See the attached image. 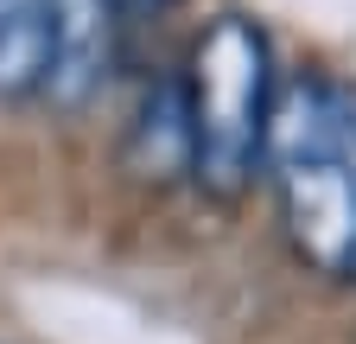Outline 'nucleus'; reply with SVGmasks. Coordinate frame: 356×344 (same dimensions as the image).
<instances>
[{
  "label": "nucleus",
  "instance_id": "obj_1",
  "mask_svg": "<svg viewBox=\"0 0 356 344\" xmlns=\"http://www.w3.org/2000/svg\"><path fill=\"white\" fill-rule=\"evenodd\" d=\"M274 45L267 32L242 13H222L204 26L197 52H191V141L197 159L191 172L204 191L236 198L254 185V166L267 159V121H274Z\"/></svg>",
  "mask_w": 356,
  "mask_h": 344
},
{
  "label": "nucleus",
  "instance_id": "obj_2",
  "mask_svg": "<svg viewBox=\"0 0 356 344\" xmlns=\"http://www.w3.org/2000/svg\"><path fill=\"white\" fill-rule=\"evenodd\" d=\"M44 13H51V32H44L38 96H51L58 109H83L115 64V7L108 0H44Z\"/></svg>",
  "mask_w": 356,
  "mask_h": 344
},
{
  "label": "nucleus",
  "instance_id": "obj_3",
  "mask_svg": "<svg viewBox=\"0 0 356 344\" xmlns=\"http://www.w3.org/2000/svg\"><path fill=\"white\" fill-rule=\"evenodd\" d=\"M197 159V141H191V102H185V83H153L140 115L127 127V166L140 179L165 185L178 172H191Z\"/></svg>",
  "mask_w": 356,
  "mask_h": 344
},
{
  "label": "nucleus",
  "instance_id": "obj_4",
  "mask_svg": "<svg viewBox=\"0 0 356 344\" xmlns=\"http://www.w3.org/2000/svg\"><path fill=\"white\" fill-rule=\"evenodd\" d=\"M44 0H0V96H26L44 83Z\"/></svg>",
  "mask_w": 356,
  "mask_h": 344
},
{
  "label": "nucleus",
  "instance_id": "obj_5",
  "mask_svg": "<svg viewBox=\"0 0 356 344\" xmlns=\"http://www.w3.org/2000/svg\"><path fill=\"white\" fill-rule=\"evenodd\" d=\"M115 7V19H147V13H165L172 0H108Z\"/></svg>",
  "mask_w": 356,
  "mask_h": 344
}]
</instances>
